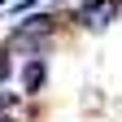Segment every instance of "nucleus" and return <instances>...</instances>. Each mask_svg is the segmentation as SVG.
<instances>
[{
    "instance_id": "obj_3",
    "label": "nucleus",
    "mask_w": 122,
    "mask_h": 122,
    "mask_svg": "<svg viewBox=\"0 0 122 122\" xmlns=\"http://www.w3.org/2000/svg\"><path fill=\"white\" fill-rule=\"evenodd\" d=\"M52 30H57V18H52V13H35L30 22H22V26H18V35H30V39H48Z\"/></svg>"
},
{
    "instance_id": "obj_5",
    "label": "nucleus",
    "mask_w": 122,
    "mask_h": 122,
    "mask_svg": "<svg viewBox=\"0 0 122 122\" xmlns=\"http://www.w3.org/2000/svg\"><path fill=\"white\" fill-rule=\"evenodd\" d=\"M13 105H18V100H13L9 92H0V113H13Z\"/></svg>"
},
{
    "instance_id": "obj_4",
    "label": "nucleus",
    "mask_w": 122,
    "mask_h": 122,
    "mask_svg": "<svg viewBox=\"0 0 122 122\" xmlns=\"http://www.w3.org/2000/svg\"><path fill=\"white\" fill-rule=\"evenodd\" d=\"M9 57H13L9 48H0V83H5V79H9V74H13V61H9Z\"/></svg>"
},
{
    "instance_id": "obj_2",
    "label": "nucleus",
    "mask_w": 122,
    "mask_h": 122,
    "mask_svg": "<svg viewBox=\"0 0 122 122\" xmlns=\"http://www.w3.org/2000/svg\"><path fill=\"white\" fill-rule=\"evenodd\" d=\"M22 83H26V92H39L44 83H48V61H44V57L22 61Z\"/></svg>"
},
{
    "instance_id": "obj_1",
    "label": "nucleus",
    "mask_w": 122,
    "mask_h": 122,
    "mask_svg": "<svg viewBox=\"0 0 122 122\" xmlns=\"http://www.w3.org/2000/svg\"><path fill=\"white\" fill-rule=\"evenodd\" d=\"M118 13H122V0H79V5H74V13H70V22L83 26L87 35H100V30L109 26Z\"/></svg>"
}]
</instances>
